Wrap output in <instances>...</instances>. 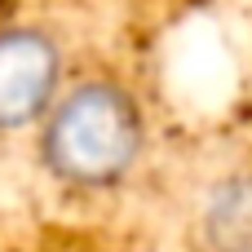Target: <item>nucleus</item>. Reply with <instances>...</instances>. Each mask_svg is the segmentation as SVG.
<instances>
[{"instance_id":"obj_2","label":"nucleus","mask_w":252,"mask_h":252,"mask_svg":"<svg viewBox=\"0 0 252 252\" xmlns=\"http://www.w3.org/2000/svg\"><path fill=\"white\" fill-rule=\"evenodd\" d=\"M62 84V53L35 27L0 31V133L31 128L49 115Z\"/></svg>"},{"instance_id":"obj_3","label":"nucleus","mask_w":252,"mask_h":252,"mask_svg":"<svg viewBox=\"0 0 252 252\" xmlns=\"http://www.w3.org/2000/svg\"><path fill=\"white\" fill-rule=\"evenodd\" d=\"M199 252H252V173H226L195 208Z\"/></svg>"},{"instance_id":"obj_1","label":"nucleus","mask_w":252,"mask_h":252,"mask_svg":"<svg viewBox=\"0 0 252 252\" xmlns=\"http://www.w3.org/2000/svg\"><path fill=\"white\" fill-rule=\"evenodd\" d=\"M146 146V120L111 80H80L40 120V155L44 168L75 190H111L120 186Z\"/></svg>"}]
</instances>
